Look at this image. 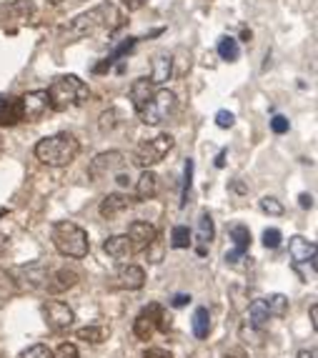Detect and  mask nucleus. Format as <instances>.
<instances>
[{
	"label": "nucleus",
	"instance_id": "f03ea898",
	"mask_svg": "<svg viewBox=\"0 0 318 358\" xmlns=\"http://www.w3.org/2000/svg\"><path fill=\"white\" fill-rule=\"evenodd\" d=\"M50 238H53L55 251L60 256L68 258H85L90 251V241L88 233L73 221H58L50 228Z\"/></svg>",
	"mask_w": 318,
	"mask_h": 358
},
{
	"label": "nucleus",
	"instance_id": "6ab92c4d",
	"mask_svg": "<svg viewBox=\"0 0 318 358\" xmlns=\"http://www.w3.org/2000/svg\"><path fill=\"white\" fill-rule=\"evenodd\" d=\"M171 73H173V58L168 53H158L153 58V71H150L148 80L153 85H163L171 78Z\"/></svg>",
	"mask_w": 318,
	"mask_h": 358
},
{
	"label": "nucleus",
	"instance_id": "c85d7f7f",
	"mask_svg": "<svg viewBox=\"0 0 318 358\" xmlns=\"http://www.w3.org/2000/svg\"><path fill=\"white\" fill-rule=\"evenodd\" d=\"M191 183H193V161L188 158L186 168H183V191H180V208L188 206V198H191Z\"/></svg>",
	"mask_w": 318,
	"mask_h": 358
},
{
	"label": "nucleus",
	"instance_id": "f3484780",
	"mask_svg": "<svg viewBox=\"0 0 318 358\" xmlns=\"http://www.w3.org/2000/svg\"><path fill=\"white\" fill-rule=\"evenodd\" d=\"M103 251L108 253L113 261H126V258H131L133 253H136L131 241H128V236H110V238L103 243Z\"/></svg>",
	"mask_w": 318,
	"mask_h": 358
},
{
	"label": "nucleus",
	"instance_id": "58836bf2",
	"mask_svg": "<svg viewBox=\"0 0 318 358\" xmlns=\"http://www.w3.org/2000/svg\"><path fill=\"white\" fill-rule=\"evenodd\" d=\"M143 358H173L168 351H163V348H150V351H145Z\"/></svg>",
	"mask_w": 318,
	"mask_h": 358
},
{
	"label": "nucleus",
	"instance_id": "6e6552de",
	"mask_svg": "<svg viewBox=\"0 0 318 358\" xmlns=\"http://www.w3.org/2000/svg\"><path fill=\"white\" fill-rule=\"evenodd\" d=\"M289 256L301 278L308 281V271H311V275H316V243L313 241L303 238V236H294L289 241Z\"/></svg>",
	"mask_w": 318,
	"mask_h": 358
},
{
	"label": "nucleus",
	"instance_id": "1a4fd4ad",
	"mask_svg": "<svg viewBox=\"0 0 318 358\" xmlns=\"http://www.w3.org/2000/svg\"><path fill=\"white\" fill-rule=\"evenodd\" d=\"M123 168H126V155L120 153V150H108V153H98L90 161L88 176L93 183H98V180L108 178V176L123 173Z\"/></svg>",
	"mask_w": 318,
	"mask_h": 358
},
{
	"label": "nucleus",
	"instance_id": "f8f14e48",
	"mask_svg": "<svg viewBox=\"0 0 318 358\" xmlns=\"http://www.w3.org/2000/svg\"><path fill=\"white\" fill-rule=\"evenodd\" d=\"M128 241H131L133 251H148L150 245H153V241L158 238V231L153 223L148 221H133L131 226H128Z\"/></svg>",
	"mask_w": 318,
	"mask_h": 358
},
{
	"label": "nucleus",
	"instance_id": "c03bdc74",
	"mask_svg": "<svg viewBox=\"0 0 318 358\" xmlns=\"http://www.w3.org/2000/svg\"><path fill=\"white\" fill-rule=\"evenodd\" d=\"M6 251H8V236H3V233H0V256H3Z\"/></svg>",
	"mask_w": 318,
	"mask_h": 358
},
{
	"label": "nucleus",
	"instance_id": "4be33fe9",
	"mask_svg": "<svg viewBox=\"0 0 318 358\" xmlns=\"http://www.w3.org/2000/svg\"><path fill=\"white\" fill-rule=\"evenodd\" d=\"M153 90H156V85L150 83L148 78H138V80H136V83L131 85L133 108H136V110H140V108L145 106V101H148V98L153 96Z\"/></svg>",
	"mask_w": 318,
	"mask_h": 358
},
{
	"label": "nucleus",
	"instance_id": "9d476101",
	"mask_svg": "<svg viewBox=\"0 0 318 358\" xmlns=\"http://www.w3.org/2000/svg\"><path fill=\"white\" fill-rule=\"evenodd\" d=\"M43 316H45L48 329L55 331V334L71 329L73 321H75L73 308L68 303H63V301H45V303H43Z\"/></svg>",
	"mask_w": 318,
	"mask_h": 358
},
{
	"label": "nucleus",
	"instance_id": "79ce46f5",
	"mask_svg": "<svg viewBox=\"0 0 318 358\" xmlns=\"http://www.w3.org/2000/svg\"><path fill=\"white\" fill-rule=\"evenodd\" d=\"M301 208H313V198L308 196V193H301Z\"/></svg>",
	"mask_w": 318,
	"mask_h": 358
},
{
	"label": "nucleus",
	"instance_id": "9b49d317",
	"mask_svg": "<svg viewBox=\"0 0 318 358\" xmlns=\"http://www.w3.org/2000/svg\"><path fill=\"white\" fill-rule=\"evenodd\" d=\"M20 108H23V120H38L50 110V98L48 90H30L20 98Z\"/></svg>",
	"mask_w": 318,
	"mask_h": 358
},
{
	"label": "nucleus",
	"instance_id": "4468645a",
	"mask_svg": "<svg viewBox=\"0 0 318 358\" xmlns=\"http://www.w3.org/2000/svg\"><path fill=\"white\" fill-rule=\"evenodd\" d=\"M131 206H133V198L126 196V193H108L101 203V215L108 218V221H113V218H118V215L131 208Z\"/></svg>",
	"mask_w": 318,
	"mask_h": 358
},
{
	"label": "nucleus",
	"instance_id": "de8ad7c7",
	"mask_svg": "<svg viewBox=\"0 0 318 358\" xmlns=\"http://www.w3.org/2000/svg\"><path fill=\"white\" fill-rule=\"evenodd\" d=\"M223 358H236V356H223Z\"/></svg>",
	"mask_w": 318,
	"mask_h": 358
},
{
	"label": "nucleus",
	"instance_id": "a878e982",
	"mask_svg": "<svg viewBox=\"0 0 318 358\" xmlns=\"http://www.w3.org/2000/svg\"><path fill=\"white\" fill-rule=\"evenodd\" d=\"M248 316H251V323H253V326H256V329H261V326H266V321H268V318H270L268 306H266V299L253 301L251 308H248Z\"/></svg>",
	"mask_w": 318,
	"mask_h": 358
},
{
	"label": "nucleus",
	"instance_id": "a211bd4d",
	"mask_svg": "<svg viewBox=\"0 0 318 358\" xmlns=\"http://www.w3.org/2000/svg\"><path fill=\"white\" fill-rule=\"evenodd\" d=\"M23 120L20 98H3L0 96V126H15Z\"/></svg>",
	"mask_w": 318,
	"mask_h": 358
},
{
	"label": "nucleus",
	"instance_id": "2f4dec72",
	"mask_svg": "<svg viewBox=\"0 0 318 358\" xmlns=\"http://www.w3.org/2000/svg\"><path fill=\"white\" fill-rule=\"evenodd\" d=\"M50 353H53V351H50L45 343H33V346L25 348L18 358H50Z\"/></svg>",
	"mask_w": 318,
	"mask_h": 358
},
{
	"label": "nucleus",
	"instance_id": "f257e3e1",
	"mask_svg": "<svg viewBox=\"0 0 318 358\" xmlns=\"http://www.w3.org/2000/svg\"><path fill=\"white\" fill-rule=\"evenodd\" d=\"M78 150H80V145H78V141H75V136H71V133H55V136L38 141L36 158L50 168H63L75 161Z\"/></svg>",
	"mask_w": 318,
	"mask_h": 358
},
{
	"label": "nucleus",
	"instance_id": "4c0bfd02",
	"mask_svg": "<svg viewBox=\"0 0 318 358\" xmlns=\"http://www.w3.org/2000/svg\"><path fill=\"white\" fill-rule=\"evenodd\" d=\"M270 128H273V133H276V136H283V133L289 131V118H283V115H273V120H270Z\"/></svg>",
	"mask_w": 318,
	"mask_h": 358
},
{
	"label": "nucleus",
	"instance_id": "20e7f679",
	"mask_svg": "<svg viewBox=\"0 0 318 358\" xmlns=\"http://www.w3.org/2000/svg\"><path fill=\"white\" fill-rule=\"evenodd\" d=\"M115 20H120V15H118V10H115V6H110V3H103V6L93 8V10L80 13L78 18H75L71 23L68 33H71L73 38L96 36V33H101V30H108L110 25L115 23Z\"/></svg>",
	"mask_w": 318,
	"mask_h": 358
},
{
	"label": "nucleus",
	"instance_id": "0eeeda50",
	"mask_svg": "<svg viewBox=\"0 0 318 358\" xmlns=\"http://www.w3.org/2000/svg\"><path fill=\"white\" fill-rule=\"evenodd\" d=\"M168 326L171 323H168V316H166V310L158 303H150L138 313V318L133 323V334L140 341H150L156 331H168Z\"/></svg>",
	"mask_w": 318,
	"mask_h": 358
},
{
	"label": "nucleus",
	"instance_id": "5701e85b",
	"mask_svg": "<svg viewBox=\"0 0 318 358\" xmlns=\"http://www.w3.org/2000/svg\"><path fill=\"white\" fill-rule=\"evenodd\" d=\"M136 43H138V38H126V41L120 43L118 48H115L113 53L108 55V58H106V60H103V63H98V66L93 68V73H106L110 66H113L115 60H118V58H123V55H128V53H131V50L136 48Z\"/></svg>",
	"mask_w": 318,
	"mask_h": 358
},
{
	"label": "nucleus",
	"instance_id": "ea45409f",
	"mask_svg": "<svg viewBox=\"0 0 318 358\" xmlns=\"http://www.w3.org/2000/svg\"><path fill=\"white\" fill-rule=\"evenodd\" d=\"M145 3H148V0H123V6H126L128 10H140Z\"/></svg>",
	"mask_w": 318,
	"mask_h": 358
},
{
	"label": "nucleus",
	"instance_id": "7ed1b4c3",
	"mask_svg": "<svg viewBox=\"0 0 318 358\" xmlns=\"http://www.w3.org/2000/svg\"><path fill=\"white\" fill-rule=\"evenodd\" d=\"M48 98H50V108L60 113V110H68V108L83 106L90 98V88L78 76H60L50 83Z\"/></svg>",
	"mask_w": 318,
	"mask_h": 358
},
{
	"label": "nucleus",
	"instance_id": "2eb2a0df",
	"mask_svg": "<svg viewBox=\"0 0 318 358\" xmlns=\"http://www.w3.org/2000/svg\"><path fill=\"white\" fill-rule=\"evenodd\" d=\"M231 241H233V248H231L229 253H226V261L229 263H236L243 253L251 248V231H248L246 226H233L231 228Z\"/></svg>",
	"mask_w": 318,
	"mask_h": 358
},
{
	"label": "nucleus",
	"instance_id": "37998d69",
	"mask_svg": "<svg viewBox=\"0 0 318 358\" xmlns=\"http://www.w3.org/2000/svg\"><path fill=\"white\" fill-rule=\"evenodd\" d=\"M311 323H313V329H318V306L316 303L311 306Z\"/></svg>",
	"mask_w": 318,
	"mask_h": 358
},
{
	"label": "nucleus",
	"instance_id": "dca6fc26",
	"mask_svg": "<svg viewBox=\"0 0 318 358\" xmlns=\"http://www.w3.org/2000/svg\"><path fill=\"white\" fill-rule=\"evenodd\" d=\"M216 236V228H213V218L210 213H201L198 218V231H196V253L198 256H205L208 253V245Z\"/></svg>",
	"mask_w": 318,
	"mask_h": 358
},
{
	"label": "nucleus",
	"instance_id": "393cba45",
	"mask_svg": "<svg viewBox=\"0 0 318 358\" xmlns=\"http://www.w3.org/2000/svg\"><path fill=\"white\" fill-rule=\"evenodd\" d=\"M218 55H221L223 60H229V63H236V60L240 58L238 41L231 36H223L221 41H218Z\"/></svg>",
	"mask_w": 318,
	"mask_h": 358
},
{
	"label": "nucleus",
	"instance_id": "cd10ccee",
	"mask_svg": "<svg viewBox=\"0 0 318 358\" xmlns=\"http://www.w3.org/2000/svg\"><path fill=\"white\" fill-rule=\"evenodd\" d=\"M75 336L80 341H85V343H103L106 336H108V329H103V326H85V329H78Z\"/></svg>",
	"mask_w": 318,
	"mask_h": 358
},
{
	"label": "nucleus",
	"instance_id": "473e14b6",
	"mask_svg": "<svg viewBox=\"0 0 318 358\" xmlns=\"http://www.w3.org/2000/svg\"><path fill=\"white\" fill-rule=\"evenodd\" d=\"M261 210H263V213H268V215H281L283 206L278 203L273 196H263V198H261Z\"/></svg>",
	"mask_w": 318,
	"mask_h": 358
},
{
	"label": "nucleus",
	"instance_id": "ddd939ff",
	"mask_svg": "<svg viewBox=\"0 0 318 358\" xmlns=\"http://www.w3.org/2000/svg\"><path fill=\"white\" fill-rule=\"evenodd\" d=\"M145 283V271L140 266H120L118 273H115V288H123V291H140Z\"/></svg>",
	"mask_w": 318,
	"mask_h": 358
},
{
	"label": "nucleus",
	"instance_id": "c9c22d12",
	"mask_svg": "<svg viewBox=\"0 0 318 358\" xmlns=\"http://www.w3.org/2000/svg\"><path fill=\"white\" fill-rule=\"evenodd\" d=\"M216 126L218 128H233L236 126V115L231 110H218L216 113Z\"/></svg>",
	"mask_w": 318,
	"mask_h": 358
},
{
	"label": "nucleus",
	"instance_id": "e433bc0d",
	"mask_svg": "<svg viewBox=\"0 0 318 358\" xmlns=\"http://www.w3.org/2000/svg\"><path fill=\"white\" fill-rule=\"evenodd\" d=\"M115 115H118V110L115 108H110V110H106V113L101 115V131H113L115 128Z\"/></svg>",
	"mask_w": 318,
	"mask_h": 358
},
{
	"label": "nucleus",
	"instance_id": "aec40b11",
	"mask_svg": "<svg viewBox=\"0 0 318 358\" xmlns=\"http://www.w3.org/2000/svg\"><path fill=\"white\" fill-rule=\"evenodd\" d=\"M75 283H78V273H73V271H68V268H60L48 275L45 288H48L50 293H63V291H68V288L75 286Z\"/></svg>",
	"mask_w": 318,
	"mask_h": 358
},
{
	"label": "nucleus",
	"instance_id": "7c9ffc66",
	"mask_svg": "<svg viewBox=\"0 0 318 358\" xmlns=\"http://www.w3.org/2000/svg\"><path fill=\"white\" fill-rule=\"evenodd\" d=\"M18 293V283L13 281V275L8 271L0 268V299H8V296H15Z\"/></svg>",
	"mask_w": 318,
	"mask_h": 358
},
{
	"label": "nucleus",
	"instance_id": "b1692460",
	"mask_svg": "<svg viewBox=\"0 0 318 358\" xmlns=\"http://www.w3.org/2000/svg\"><path fill=\"white\" fill-rule=\"evenodd\" d=\"M208 334H210L208 308H196V313H193V336L196 338H208Z\"/></svg>",
	"mask_w": 318,
	"mask_h": 358
},
{
	"label": "nucleus",
	"instance_id": "412c9836",
	"mask_svg": "<svg viewBox=\"0 0 318 358\" xmlns=\"http://www.w3.org/2000/svg\"><path fill=\"white\" fill-rule=\"evenodd\" d=\"M136 193H138V201H150V198L158 196V176L153 171H143V176L136 183Z\"/></svg>",
	"mask_w": 318,
	"mask_h": 358
},
{
	"label": "nucleus",
	"instance_id": "bb28decb",
	"mask_svg": "<svg viewBox=\"0 0 318 358\" xmlns=\"http://www.w3.org/2000/svg\"><path fill=\"white\" fill-rule=\"evenodd\" d=\"M266 306H268V313L276 318H283L286 313H289V299L283 296V293H273V296H268L266 299Z\"/></svg>",
	"mask_w": 318,
	"mask_h": 358
},
{
	"label": "nucleus",
	"instance_id": "39448f33",
	"mask_svg": "<svg viewBox=\"0 0 318 358\" xmlns=\"http://www.w3.org/2000/svg\"><path fill=\"white\" fill-rule=\"evenodd\" d=\"M175 108H178V98H175L173 90L168 88H161V90H153V96L145 101V106L140 110H136L140 118L143 126H161L171 115L175 113Z\"/></svg>",
	"mask_w": 318,
	"mask_h": 358
},
{
	"label": "nucleus",
	"instance_id": "c756f323",
	"mask_svg": "<svg viewBox=\"0 0 318 358\" xmlns=\"http://www.w3.org/2000/svg\"><path fill=\"white\" fill-rule=\"evenodd\" d=\"M171 245L173 248H188L191 245V231H188L186 226H175L173 231H171Z\"/></svg>",
	"mask_w": 318,
	"mask_h": 358
},
{
	"label": "nucleus",
	"instance_id": "72a5a7b5",
	"mask_svg": "<svg viewBox=\"0 0 318 358\" xmlns=\"http://www.w3.org/2000/svg\"><path fill=\"white\" fill-rule=\"evenodd\" d=\"M50 358H80V353L73 343H60L58 351L50 353Z\"/></svg>",
	"mask_w": 318,
	"mask_h": 358
},
{
	"label": "nucleus",
	"instance_id": "a18cd8bd",
	"mask_svg": "<svg viewBox=\"0 0 318 358\" xmlns=\"http://www.w3.org/2000/svg\"><path fill=\"white\" fill-rule=\"evenodd\" d=\"M223 163H226V150H221V153H218V158H216V166L218 168H223Z\"/></svg>",
	"mask_w": 318,
	"mask_h": 358
},
{
	"label": "nucleus",
	"instance_id": "f704fd0d",
	"mask_svg": "<svg viewBox=\"0 0 318 358\" xmlns=\"http://www.w3.org/2000/svg\"><path fill=\"white\" fill-rule=\"evenodd\" d=\"M281 231H278V228H268V231L263 233V245L266 248H278V245H281Z\"/></svg>",
	"mask_w": 318,
	"mask_h": 358
},
{
	"label": "nucleus",
	"instance_id": "423d86ee",
	"mask_svg": "<svg viewBox=\"0 0 318 358\" xmlns=\"http://www.w3.org/2000/svg\"><path fill=\"white\" fill-rule=\"evenodd\" d=\"M171 148H173V136H168V133H161V136H156V138L140 141V143L136 145V153H133V163L140 166L143 171H148V168H153L156 163H161L163 158L168 155Z\"/></svg>",
	"mask_w": 318,
	"mask_h": 358
},
{
	"label": "nucleus",
	"instance_id": "49530a36",
	"mask_svg": "<svg viewBox=\"0 0 318 358\" xmlns=\"http://www.w3.org/2000/svg\"><path fill=\"white\" fill-rule=\"evenodd\" d=\"M298 358H316V351H301Z\"/></svg>",
	"mask_w": 318,
	"mask_h": 358
},
{
	"label": "nucleus",
	"instance_id": "a19ab883",
	"mask_svg": "<svg viewBox=\"0 0 318 358\" xmlns=\"http://www.w3.org/2000/svg\"><path fill=\"white\" fill-rule=\"evenodd\" d=\"M191 303V296H183V293H178V296H173V306L175 308H180V306Z\"/></svg>",
	"mask_w": 318,
	"mask_h": 358
}]
</instances>
